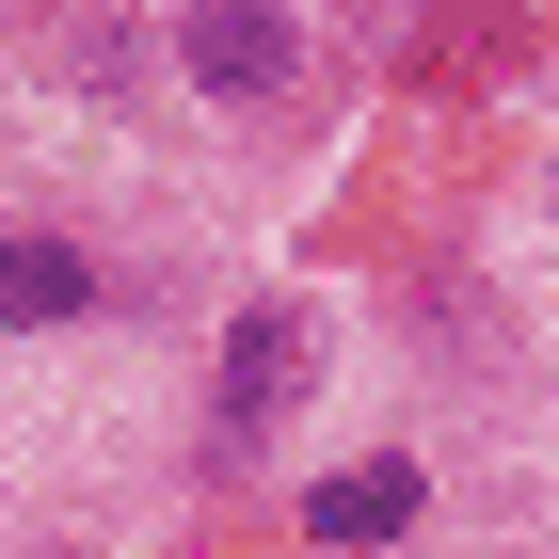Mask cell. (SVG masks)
I'll list each match as a JSON object with an SVG mask.
<instances>
[{
    "mask_svg": "<svg viewBox=\"0 0 559 559\" xmlns=\"http://www.w3.org/2000/svg\"><path fill=\"white\" fill-rule=\"evenodd\" d=\"M209 384H224V400H209L224 448H272V431L320 400V320H304V304H240L224 352H209Z\"/></svg>",
    "mask_w": 559,
    "mask_h": 559,
    "instance_id": "6da1fadb",
    "label": "cell"
},
{
    "mask_svg": "<svg viewBox=\"0 0 559 559\" xmlns=\"http://www.w3.org/2000/svg\"><path fill=\"white\" fill-rule=\"evenodd\" d=\"M176 81L209 112H272L304 81V16L288 0H176Z\"/></svg>",
    "mask_w": 559,
    "mask_h": 559,
    "instance_id": "7a4b0ae2",
    "label": "cell"
},
{
    "mask_svg": "<svg viewBox=\"0 0 559 559\" xmlns=\"http://www.w3.org/2000/svg\"><path fill=\"white\" fill-rule=\"evenodd\" d=\"M129 304V272L96 257V240H64V224H16L0 240V336H64V320H112Z\"/></svg>",
    "mask_w": 559,
    "mask_h": 559,
    "instance_id": "3957f363",
    "label": "cell"
},
{
    "mask_svg": "<svg viewBox=\"0 0 559 559\" xmlns=\"http://www.w3.org/2000/svg\"><path fill=\"white\" fill-rule=\"evenodd\" d=\"M416 512H431V479L400 464V448H368V464H336V479H320V496H304V527H320V544H336V559L400 544V527H416Z\"/></svg>",
    "mask_w": 559,
    "mask_h": 559,
    "instance_id": "277c9868",
    "label": "cell"
}]
</instances>
